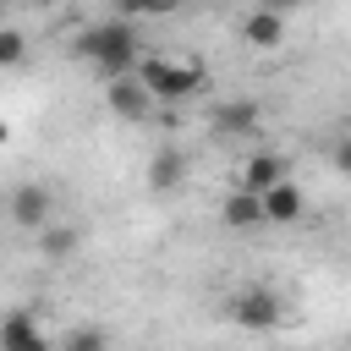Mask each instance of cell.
<instances>
[{
  "label": "cell",
  "instance_id": "1",
  "mask_svg": "<svg viewBox=\"0 0 351 351\" xmlns=\"http://www.w3.org/2000/svg\"><path fill=\"white\" fill-rule=\"evenodd\" d=\"M71 55L77 60H88L93 71H104V77H121V71H132L137 66V33H132V16H110V22H93V27H82L77 38H71Z\"/></svg>",
  "mask_w": 351,
  "mask_h": 351
},
{
  "label": "cell",
  "instance_id": "2",
  "mask_svg": "<svg viewBox=\"0 0 351 351\" xmlns=\"http://www.w3.org/2000/svg\"><path fill=\"white\" fill-rule=\"evenodd\" d=\"M132 71L143 77V88H148L159 104L192 99V93L208 82V71H203L197 60H176V55H137V66H132Z\"/></svg>",
  "mask_w": 351,
  "mask_h": 351
},
{
  "label": "cell",
  "instance_id": "3",
  "mask_svg": "<svg viewBox=\"0 0 351 351\" xmlns=\"http://www.w3.org/2000/svg\"><path fill=\"white\" fill-rule=\"evenodd\" d=\"M104 104H110V115H121V121H148L159 99L143 88L137 71H121V77H104Z\"/></svg>",
  "mask_w": 351,
  "mask_h": 351
},
{
  "label": "cell",
  "instance_id": "4",
  "mask_svg": "<svg viewBox=\"0 0 351 351\" xmlns=\"http://www.w3.org/2000/svg\"><path fill=\"white\" fill-rule=\"evenodd\" d=\"M225 307H230V318H236L241 329H274V324L285 318V302H280L269 285H247V291H236Z\"/></svg>",
  "mask_w": 351,
  "mask_h": 351
},
{
  "label": "cell",
  "instance_id": "5",
  "mask_svg": "<svg viewBox=\"0 0 351 351\" xmlns=\"http://www.w3.org/2000/svg\"><path fill=\"white\" fill-rule=\"evenodd\" d=\"M5 214H11L16 230H38V225L55 219V192H49L44 181H22V186L11 192V203H5Z\"/></svg>",
  "mask_w": 351,
  "mask_h": 351
},
{
  "label": "cell",
  "instance_id": "6",
  "mask_svg": "<svg viewBox=\"0 0 351 351\" xmlns=\"http://www.w3.org/2000/svg\"><path fill=\"white\" fill-rule=\"evenodd\" d=\"M263 197V225H296L302 214H307V197H302V186L291 181V176H280L269 192H258Z\"/></svg>",
  "mask_w": 351,
  "mask_h": 351
},
{
  "label": "cell",
  "instance_id": "7",
  "mask_svg": "<svg viewBox=\"0 0 351 351\" xmlns=\"http://www.w3.org/2000/svg\"><path fill=\"white\" fill-rule=\"evenodd\" d=\"M258 121H263V110H258L252 99H225V104H214V115H208V126H214L219 137H247V132H258Z\"/></svg>",
  "mask_w": 351,
  "mask_h": 351
},
{
  "label": "cell",
  "instance_id": "8",
  "mask_svg": "<svg viewBox=\"0 0 351 351\" xmlns=\"http://www.w3.org/2000/svg\"><path fill=\"white\" fill-rule=\"evenodd\" d=\"M241 44H252V49H280V44H285V16L269 11V5H252L247 22H241Z\"/></svg>",
  "mask_w": 351,
  "mask_h": 351
},
{
  "label": "cell",
  "instance_id": "9",
  "mask_svg": "<svg viewBox=\"0 0 351 351\" xmlns=\"http://www.w3.org/2000/svg\"><path fill=\"white\" fill-rule=\"evenodd\" d=\"M219 219H225V230H258L263 225V197L247 192V186H230V197L219 203Z\"/></svg>",
  "mask_w": 351,
  "mask_h": 351
},
{
  "label": "cell",
  "instance_id": "10",
  "mask_svg": "<svg viewBox=\"0 0 351 351\" xmlns=\"http://www.w3.org/2000/svg\"><path fill=\"white\" fill-rule=\"evenodd\" d=\"M0 351H44V329L33 324L27 307H16V313L0 324Z\"/></svg>",
  "mask_w": 351,
  "mask_h": 351
},
{
  "label": "cell",
  "instance_id": "11",
  "mask_svg": "<svg viewBox=\"0 0 351 351\" xmlns=\"http://www.w3.org/2000/svg\"><path fill=\"white\" fill-rule=\"evenodd\" d=\"M280 176H291L280 154H252V159H247V165L236 170V186H247V192H269V186H274Z\"/></svg>",
  "mask_w": 351,
  "mask_h": 351
},
{
  "label": "cell",
  "instance_id": "12",
  "mask_svg": "<svg viewBox=\"0 0 351 351\" xmlns=\"http://www.w3.org/2000/svg\"><path fill=\"white\" fill-rule=\"evenodd\" d=\"M186 181V154L181 148H159L154 159H148V186L154 192H176Z\"/></svg>",
  "mask_w": 351,
  "mask_h": 351
},
{
  "label": "cell",
  "instance_id": "13",
  "mask_svg": "<svg viewBox=\"0 0 351 351\" xmlns=\"http://www.w3.org/2000/svg\"><path fill=\"white\" fill-rule=\"evenodd\" d=\"M33 236H38V258H44V263H66V258L77 252V230H71V225H60V219L38 225Z\"/></svg>",
  "mask_w": 351,
  "mask_h": 351
},
{
  "label": "cell",
  "instance_id": "14",
  "mask_svg": "<svg viewBox=\"0 0 351 351\" xmlns=\"http://www.w3.org/2000/svg\"><path fill=\"white\" fill-rule=\"evenodd\" d=\"M186 0H115V16H170V11H181Z\"/></svg>",
  "mask_w": 351,
  "mask_h": 351
},
{
  "label": "cell",
  "instance_id": "15",
  "mask_svg": "<svg viewBox=\"0 0 351 351\" xmlns=\"http://www.w3.org/2000/svg\"><path fill=\"white\" fill-rule=\"evenodd\" d=\"M22 55H27V33L11 27V22H0V66H16Z\"/></svg>",
  "mask_w": 351,
  "mask_h": 351
},
{
  "label": "cell",
  "instance_id": "16",
  "mask_svg": "<svg viewBox=\"0 0 351 351\" xmlns=\"http://www.w3.org/2000/svg\"><path fill=\"white\" fill-rule=\"evenodd\" d=\"M66 346L71 351H99L104 346V329H77V335H66Z\"/></svg>",
  "mask_w": 351,
  "mask_h": 351
},
{
  "label": "cell",
  "instance_id": "17",
  "mask_svg": "<svg viewBox=\"0 0 351 351\" xmlns=\"http://www.w3.org/2000/svg\"><path fill=\"white\" fill-rule=\"evenodd\" d=\"M329 159H335V170H340V176H351V137H340Z\"/></svg>",
  "mask_w": 351,
  "mask_h": 351
},
{
  "label": "cell",
  "instance_id": "18",
  "mask_svg": "<svg viewBox=\"0 0 351 351\" xmlns=\"http://www.w3.org/2000/svg\"><path fill=\"white\" fill-rule=\"evenodd\" d=\"M258 5H269V11H280V16H285V11H296V5H307V0H258Z\"/></svg>",
  "mask_w": 351,
  "mask_h": 351
},
{
  "label": "cell",
  "instance_id": "19",
  "mask_svg": "<svg viewBox=\"0 0 351 351\" xmlns=\"http://www.w3.org/2000/svg\"><path fill=\"white\" fill-rule=\"evenodd\" d=\"M5 143H11V121L0 115V148H5Z\"/></svg>",
  "mask_w": 351,
  "mask_h": 351
},
{
  "label": "cell",
  "instance_id": "20",
  "mask_svg": "<svg viewBox=\"0 0 351 351\" xmlns=\"http://www.w3.org/2000/svg\"><path fill=\"white\" fill-rule=\"evenodd\" d=\"M22 5H55V0H22Z\"/></svg>",
  "mask_w": 351,
  "mask_h": 351
},
{
  "label": "cell",
  "instance_id": "21",
  "mask_svg": "<svg viewBox=\"0 0 351 351\" xmlns=\"http://www.w3.org/2000/svg\"><path fill=\"white\" fill-rule=\"evenodd\" d=\"M0 22H5V0H0Z\"/></svg>",
  "mask_w": 351,
  "mask_h": 351
}]
</instances>
